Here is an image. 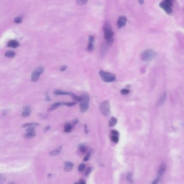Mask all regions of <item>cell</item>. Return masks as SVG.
<instances>
[{
    "label": "cell",
    "mask_w": 184,
    "mask_h": 184,
    "mask_svg": "<svg viewBox=\"0 0 184 184\" xmlns=\"http://www.w3.org/2000/svg\"><path fill=\"white\" fill-rule=\"evenodd\" d=\"M91 170H92V168L91 167H89L87 168V169H86L85 171V176H88L90 174V173H91Z\"/></svg>",
    "instance_id": "4dcf8cb0"
},
{
    "label": "cell",
    "mask_w": 184,
    "mask_h": 184,
    "mask_svg": "<svg viewBox=\"0 0 184 184\" xmlns=\"http://www.w3.org/2000/svg\"><path fill=\"white\" fill-rule=\"evenodd\" d=\"M85 168V165L84 163H81L78 166V171L79 172H82L84 170Z\"/></svg>",
    "instance_id": "484cf974"
},
{
    "label": "cell",
    "mask_w": 184,
    "mask_h": 184,
    "mask_svg": "<svg viewBox=\"0 0 184 184\" xmlns=\"http://www.w3.org/2000/svg\"><path fill=\"white\" fill-rule=\"evenodd\" d=\"M84 130H85V132L86 134H88V132H89V130L88 129V126L86 124L84 125Z\"/></svg>",
    "instance_id": "f35d334b"
},
{
    "label": "cell",
    "mask_w": 184,
    "mask_h": 184,
    "mask_svg": "<svg viewBox=\"0 0 184 184\" xmlns=\"http://www.w3.org/2000/svg\"><path fill=\"white\" fill-rule=\"evenodd\" d=\"M76 183H84V184H85V183H86V182L85 181H84V180H79V181L78 182H76Z\"/></svg>",
    "instance_id": "ab89813d"
},
{
    "label": "cell",
    "mask_w": 184,
    "mask_h": 184,
    "mask_svg": "<svg viewBox=\"0 0 184 184\" xmlns=\"http://www.w3.org/2000/svg\"><path fill=\"white\" fill-rule=\"evenodd\" d=\"M89 0H77V3L79 5H84L87 3Z\"/></svg>",
    "instance_id": "4316f807"
},
{
    "label": "cell",
    "mask_w": 184,
    "mask_h": 184,
    "mask_svg": "<svg viewBox=\"0 0 184 184\" xmlns=\"http://www.w3.org/2000/svg\"><path fill=\"white\" fill-rule=\"evenodd\" d=\"M46 98H45V99H46V101H48V102H49V101H50V99L49 98V95L48 94H47V93H46Z\"/></svg>",
    "instance_id": "60d3db41"
},
{
    "label": "cell",
    "mask_w": 184,
    "mask_h": 184,
    "mask_svg": "<svg viewBox=\"0 0 184 184\" xmlns=\"http://www.w3.org/2000/svg\"><path fill=\"white\" fill-rule=\"evenodd\" d=\"M159 180H160V177H159L158 176V177H157V178H156L154 180V181L152 182V183H157L159 182Z\"/></svg>",
    "instance_id": "d590c367"
},
{
    "label": "cell",
    "mask_w": 184,
    "mask_h": 184,
    "mask_svg": "<svg viewBox=\"0 0 184 184\" xmlns=\"http://www.w3.org/2000/svg\"><path fill=\"white\" fill-rule=\"evenodd\" d=\"M15 56V53L13 51H7L5 53V56L7 57H14Z\"/></svg>",
    "instance_id": "44dd1931"
},
{
    "label": "cell",
    "mask_w": 184,
    "mask_h": 184,
    "mask_svg": "<svg viewBox=\"0 0 184 184\" xmlns=\"http://www.w3.org/2000/svg\"><path fill=\"white\" fill-rule=\"evenodd\" d=\"M127 20L125 16H120L117 22V26L118 28H121L122 27H124L126 23Z\"/></svg>",
    "instance_id": "9c48e42d"
},
{
    "label": "cell",
    "mask_w": 184,
    "mask_h": 184,
    "mask_svg": "<svg viewBox=\"0 0 184 184\" xmlns=\"http://www.w3.org/2000/svg\"><path fill=\"white\" fill-rule=\"evenodd\" d=\"M168 6H169L172 7L173 5V2L172 0H164V2Z\"/></svg>",
    "instance_id": "d6a6232c"
},
{
    "label": "cell",
    "mask_w": 184,
    "mask_h": 184,
    "mask_svg": "<svg viewBox=\"0 0 184 184\" xmlns=\"http://www.w3.org/2000/svg\"><path fill=\"white\" fill-rule=\"evenodd\" d=\"M31 112V109L29 106H26L24 108L23 112L22 113V116L23 117H27L29 116Z\"/></svg>",
    "instance_id": "8fae6325"
},
{
    "label": "cell",
    "mask_w": 184,
    "mask_h": 184,
    "mask_svg": "<svg viewBox=\"0 0 184 184\" xmlns=\"http://www.w3.org/2000/svg\"><path fill=\"white\" fill-rule=\"evenodd\" d=\"M130 92V90L128 89H122L120 91V93L122 95H128V93H129Z\"/></svg>",
    "instance_id": "83f0119b"
},
{
    "label": "cell",
    "mask_w": 184,
    "mask_h": 184,
    "mask_svg": "<svg viewBox=\"0 0 184 184\" xmlns=\"http://www.w3.org/2000/svg\"><path fill=\"white\" fill-rule=\"evenodd\" d=\"M117 119L115 117H111L110 120L109 121V126H110V127H113L114 126L116 125V124H117Z\"/></svg>",
    "instance_id": "ac0fdd59"
},
{
    "label": "cell",
    "mask_w": 184,
    "mask_h": 184,
    "mask_svg": "<svg viewBox=\"0 0 184 184\" xmlns=\"http://www.w3.org/2000/svg\"><path fill=\"white\" fill-rule=\"evenodd\" d=\"M138 2L140 5H143L144 2V0H138Z\"/></svg>",
    "instance_id": "b9f144b4"
},
{
    "label": "cell",
    "mask_w": 184,
    "mask_h": 184,
    "mask_svg": "<svg viewBox=\"0 0 184 184\" xmlns=\"http://www.w3.org/2000/svg\"><path fill=\"white\" fill-rule=\"evenodd\" d=\"M78 122V120H77V119H75V121L73 122V124H74V125H75L76 124H77V122Z\"/></svg>",
    "instance_id": "7bdbcfd3"
},
{
    "label": "cell",
    "mask_w": 184,
    "mask_h": 184,
    "mask_svg": "<svg viewBox=\"0 0 184 184\" xmlns=\"http://www.w3.org/2000/svg\"><path fill=\"white\" fill-rule=\"evenodd\" d=\"M76 104V102H64V105L68 106H73Z\"/></svg>",
    "instance_id": "f546056e"
},
{
    "label": "cell",
    "mask_w": 184,
    "mask_h": 184,
    "mask_svg": "<svg viewBox=\"0 0 184 184\" xmlns=\"http://www.w3.org/2000/svg\"><path fill=\"white\" fill-rule=\"evenodd\" d=\"M111 140L113 142L115 143H117L119 141V136H114V135H111Z\"/></svg>",
    "instance_id": "7402d4cb"
},
{
    "label": "cell",
    "mask_w": 184,
    "mask_h": 184,
    "mask_svg": "<svg viewBox=\"0 0 184 184\" xmlns=\"http://www.w3.org/2000/svg\"><path fill=\"white\" fill-rule=\"evenodd\" d=\"M71 96H72V97H73V99L76 101V102H79L81 101V97H78L77 96H76L75 95H74V93H71Z\"/></svg>",
    "instance_id": "d4e9b609"
},
{
    "label": "cell",
    "mask_w": 184,
    "mask_h": 184,
    "mask_svg": "<svg viewBox=\"0 0 184 184\" xmlns=\"http://www.w3.org/2000/svg\"><path fill=\"white\" fill-rule=\"evenodd\" d=\"M6 181V176L4 174H0V183H3Z\"/></svg>",
    "instance_id": "f1b7e54d"
},
{
    "label": "cell",
    "mask_w": 184,
    "mask_h": 184,
    "mask_svg": "<svg viewBox=\"0 0 184 184\" xmlns=\"http://www.w3.org/2000/svg\"><path fill=\"white\" fill-rule=\"evenodd\" d=\"M159 6L161 7V8H163L165 12L168 14H171L172 13V9L171 6H168L166 4L165 2H161L159 4Z\"/></svg>",
    "instance_id": "ba28073f"
},
{
    "label": "cell",
    "mask_w": 184,
    "mask_h": 184,
    "mask_svg": "<svg viewBox=\"0 0 184 184\" xmlns=\"http://www.w3.org/2000/svg\"><path fill=\"white\" fill-rule=\"evenodd\" d=\"M44 68L43 67H39L36 69L32 72V73L31 74V81L33 82H37L39 79L40 75L44 72Z\"/></svg>",
    "instance_id": "8992f818"
},
{
    "label": "cell",
    "mask_w": 184,
    "mask_h": 184,
    "mask_svg": "<svg viewBox=\"0 0 184 184\" xmlns=\"http://www.w3.org/2000/svg\"><path fill=\"white\" fill-rule=\"evenodd\" d=\"M78 147H79V151H80L82 153H84L85 152L86 148H85V145H84V144H81V145H79Z\"/></svg>",
    "instance_id": "cb8c5ba5"
},
{
    "label": "cell",
    "mask_w": 184,
    "mask_h": 184,
    "mask_svg": "<svg viewBox=\"0 0 184 184\" xmlns=\"http://www.w3.org/2000/svg\"><path fill=\"white\" fill-rule=\"evenodd\" d=\"M111 135H114V136H119V132L117 130H112L111 131Z\"/></svg>",
    "instance_id": "e575fe53"
},
{
    "label": "cell",
    "mask_w": 184,
    "mask_h": 184,
    "mask_svg": "<svg viewBox=\"0 0 184 184\" xmlns=\"http://www.w3.org/2000/svg\"><path fill=\"white\" fill-rule=\"evenodd\" d=\"M62 105H64V102H58V103H54L51 106H50V107L49 108V110L53 111L54 110L56 109L57 108H58L59 106H62Z\"/></svg>",
    "instance_id": "9a60e30c"
},
{
    "label": "cell",
    "mask_w": 184,
    "mask_h": 184,
    "mask_svg": "<svg viewBox=\"0 0 184 184\" xmlns=\"http://www.w3.org/2000/svg\"><path fill=\"white\" fill-rule=\"evenodd\" d=\"M62 150V146H59L58 148H57L56 149H55L54 151L50 152V154L51 155V156H57V155L59 154V153L61 152Z\"/></svg>",
    "instance_id": "e0dca14e"
},
{
    "label": "cell",
    "mask_w": 184,
    "mask_h": 184,
    "mask_svg": "<svg viewBox=\"0 0 184 184\" xmlns=\"http://www.w3.org/2000/svg\"><path fill=\"white\" fill-rule=\"evenodd\" d=\"M99 75L103 81L106 83L114 82L116 79V76L114 75L103 70H100L99 72Z\"/></svg>",
    "instance_id": "7a4b0ae2"
},
{
    "label": "cell",
    "mask_w": 184,
    "mask_h": 184,
    "mask_svg": "<svg viewBox=\"0 0 184 184\" xmlns=\"http://www.w3.org/2000/svg\"><path fill=\"white\" fill-rule=\"evenodd\" d=\"M50 126H46V127L45 128V131H47V130H49L50 129Z\"/></svg>",
    "instance_id": "ee69618b"
},
{
    "label": "cell",
    "mask_w": 184,
    "mask_h": 184,
    "mask_svg": "<svg viewBox=\"0 0 184 184\" xmlns=\"http://www.w3.org/2000/svg\"><path fill=\"white\" fill-rule=\"evenodd\" d=\"M104 37L107 41V44L111 46L113 44L114 41L113 35L114 33L113 31L112 30L111 26L109 23H106L104 26Z\"/></svg>",
    "instance_id": "6da1fadb"
},
{
    "label": "cell",
    "mask_w": 184,
    "mask_h": 184,
    "mask_svg": "<svg viewBox=\"0 0 184 184\" xmlns=\"http://www.w3.org/2000/svg\"><path fill=\"white\" fill-rule=\"evenodd\" d=\"M36 136V131L33 126H30L27 130V132L24 135L25 138L27 139H30L34 138Z\"/></svg>",
    "instance_id": "52a82bcc"
},
{
    "label": "cell",
    "mask_w": 184,
    "mask_h": 184,
    "mask_svg": "<svg viewBox=\"0 0 184 184\" xmlns=\"http://www.w3.org/2000/svg\"><path fill=\"white\" fill-rule=\"evenodd\" d=\"M8 46L9 47L16 48L19 46V43L16 40H11L8 42Z\"/></svg>",
    "instance_id": "5bb4252c"
},
{
    "label": "cell",
    "mask_w": 184,
    "mask_h": 184,
    "mask_svg": "<svg viewBox=\"0 0 184 184\" xmlns=\"http://www.w3.org/2000/svg\"><path fill=\"white\" fill-rule=\"evenodd\" d=\"M157 53L152 50H146L141 54V59L144 62H149L156 57Z\"/></svg>",
    "instance_id": "277c9868"
},
{
    "label": "cell",
    "mask_w": 184,
    "mask_h": 184,
    "mask_svg": "<svg viewBox=\"0 0 184 184\" xmlns=\"http://www.w3.org/2000/svg\"><path fill=\"white\" fill-rule=\"evenodd\" d=\"M54 93L55 95H71V93L70 92H64L62 91H60V90H56L55 92H54Z\"/></svg>",
    "instance_id": "ffe728a7"
},
{
    "label": "cell",
    "mask_w": 184,
    "mask_h": 184,
    "mask_svg": "<svg viewBox=\"0 0 184 184\" xmlns=\"http://www.w3.org/2000/svg\"><path fill=\"white\" fill-rule=\"evenodd\" d=\"M38 124L37 123H34V122H31V123H26L24 124L23 125H22V128H26V127H30V126H37Z\"/></svg>",
    "instance_id": "603a6c76"
},
{
    "label": "cell",
    "mask_w": 184,
    "mask_h": 184,
    "mask_svg": "<svg viewBox=\"0 0 184 184\" xmlns=\"http://www.w3.org/2000/svg\"><path fill=\"white\" fill-rule=\"evenodd\" d=\"M14 22L16 23H21L22 22V19L20 17H18L15 18V19L14 20Z\"/></svg>",
    "instance_id": "1f68e13d"
},
{
    "label": "cell",
    "mask_w": 184,
    "mask_h": 184,
    "mask_svg": "<svg viewBox=\"0 0 184 184\" xmlns=\"http://www.w3.org/2000/svg\"><path fill=\"white\" fill-rule=\"evenodd\" d=\"M166 93H165L162 96V97L160 98V99L159 100V102L158 103V105L159 106L162 105L163 104L165 103V101L166 100Z\"/></svg>",
    "instance_id": "d6986e66"
},
{
    "label": "cell",
    "mask_w": 184,
    "mask_h": 184,
    "mask_svg": "<svg viewBox=\"0 0 184 184\" xmlns=\"http://www.w3.org/2000/svg\"><path fill=\"white\" fill-rule=\"evenodd\" d=\"M90 155H91V154H90V152H88V153L86 154V155L85 156V157H84V161H87L90 158Z\"/></svg>",
    "instance_id": "836d02e7"
},
{
    "label": "cell",
    "mask_w": 184,
    "mask_h": 184,
    "mask_svg": "<svg viewBox=\"0 0 184 184\" xmlns=\"http://www.w3.org/2000/svg\"><path fill=\"white\" fill-rule=\"evenodd\" d=\"M89 44H88V50L90 51H91L93 50V48H94V46H93V42H94V37H93L92 36H90L89 37Z\"/></svg>",
    "instance_id": "7c38bea8"
},
{
    "label": "cell",
    "mask_w": 184,
    "mask_h": 184,
    "mask_svg": "<svg viewBox=\"0 0 184 184\" xmlns=\"http://www.w3.org/2000/svg\"><path fill=\"white\" fill-rule=\"evenodd\" d=\"M64 132L66 133H69L72 131V129H73V126L72 125L69 123V122H67V123L65 124L64 125Z\"/></svg>",
    "instance_id": "2e32d148"
},
{
    "label": "cell",
    "mask_w": 184,
    "mask_h": 184,
    "mask_svg": "<svg viewBox=\"0 0 184 184\" xmlns=\"http://www.w3.org/2000/svg\"><path fill=\"white\" fill-rule=\"evenodd\" d=\"M79 105L81 112H85L88 110L89 107V96L88 95L85 94L81 96Z\"/></svg>",
    "instance_id": "3957f363"
},
{
    "label": "cell",
    "mask_w": 184,
    "mask_h": 184,
    "mask_svg": "<svg viewBox=\"0 0 184 184\" xmlns=\"http://www.w3.org/2000/svg\"><path fill=\"white\" fill-rule=\"evenodd\" d=\"M74 167V164L71 161H66L64 163V170L66 172H70Z\"/></svg>",
    "instance_id": "30bf717a"
},
{
    "label": "cell",
    "mask_w": 184,
    "mask_h": 184,
    "mask_svg": "<svg viewBox=\"0 0 184 184\" xmlns=\"http://www.w3.org/2000/svg\"><path fill=\"white\" fill-rule=\"evenodd\" d=\"M100 112L105 116H109L111 113L110 104L109 100H106L100 104Z\"/></svg>",
    "instance_id": "5b68a950"
},
{
    "label": "cell",
    "mask_w": 184,
    "mask_h": 184,
    "mask_svg": "<svg viewBox=\"0 0 184 184\" xmlns=\"http://www.w3.org/2000/svg\"><path fill=\"white\" fill-rule=\"evenodd\" d=\"M166 168V166L165 163H163L160 165L159 169V171L158 172V175L159 177H160L164 174Z\"/></svg>",
    "instance_id": "4fadbf2b"
},
{
    "label": "cell",
    "mask_w": 184,
    "mask_h": 184,
    "mask_svg": "<svg viewBox=\"0 0 184 184\" xmlns=\"http://www.w3.org/2000/svg\"><path fill=\"white\" fill-rule=\"evenodd\" d=\"M67 66H62V67H61L60 68V70L61 71H65V70H66V69H67Z\"/></svg>",
    "instance_id": "8d00e7d4"
},
{
    "label": "cell",
    "mask_w": 184,
    "mask_h": 184,
    "mask_svg": "<svg viewBox=\"0 0 184 184\" xmlns=\"http://www.w3.org/2000/svg\"><path fill=\"white\" fill-rule=\"evenodd\" d=\"M127 179L128 181H131L132 180V174L131 173H129L127 176Z\"/></svg>",
    "instance_id": "74e56055"
}]
</instances>
